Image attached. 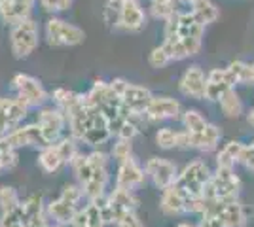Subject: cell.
Listing matches in <instances>:
<instances>
[{
    "label": "cell",
    "mask_w": 254,
    "mask_h": 227,
    "mask_svg": "<svg viewBox=\"0 0 254 227\" xmlns=\"http://www.w3.org/2000/svg\"><path fill=\"white\" fill-rule=\"evenodd\" d=\"M220 140H222V131H220L218 125H214V123H209L207 129L201 131V133H195V135L188 133V148L190 150L203 151V153L214 151L220 146Z\"/></svg>",
    "instance_id": "cell-26"
},
{
    "label": "cell",
    "mask_w": 254,
    "mask_h": 227,
    "mask_svg": "<svg viewBox=\"0 0 254 227\" xmlns=\"http://www.w3.org/2000/svg\"><path fill=\"white\" fill-rule=\"evenodd\" d=\"M197 227H226L224 222L218 218V214L214 212H205L199 216V222H197Z\"/></svg>",
    "instance_id": "cell-43"
},
{
    "label": "cell",
    "mask_w": 254,
    "mask_h": 227,
    "mask_svg": "<svg viewBox=\"0 0 254 227\" xmlns=\"http://www.w3.org/2000/svg\"><path fill=\"white\" fill-rule=\"evenodd\" d=\"M21 195L13 185L2 184L0 185V212H6L13 206H17L21 203Z\"/></svg>",
    "instance_id": "cell-37"
},
{
    "label": "cell",
    "mask_w": 254,
    "mask_h": 227,
    "mask_svg": "<svg viewBox=\"0 0 254 227\" xmlns=\"http://www.w3.org/2000/svg\"><path fill=\"white\" fill-rule=\"evenodd\" d=\"M180 123H182V129L188 131L190 135H195V133H201V131L207 129L209 121L205 119L199 110L188 108L182 112V118H180Z\"/></svg>",
    "instance_id": "cell-32"
},
{
    "label": "cell",
    "mask_w": 254,
    "mask_h": 227,
    "mask_svg": "<svg viewBox=\"0 0 254 227\" xmlns=\"http://www.w3.org/2000/svg\"><path fill=\"white\" fill-rule=\"evenodd\" d=\"M11 89L15 93V97H19L29 106V108H40L44 104H48L50 100V93L46 91L44 84L31 74H23L17 72L11 78Z\"/></svg>",
    "instance_id": "cell-11"
},
{
    "label": "cell",
    "mask_w": 254,
    "mask_h": 227,
    "mask_svg": "<svg viewBox=\"0 0 254 227\" xmlns=\"http://www.w3.org/2000/svg\"><path fill=\"white\" fill-rule=\"evenodd\" d=\"M148 176L144 167L137 161V157H129L126 161L116 163V174H114V185L124 189H138L146 184Z\"/></svg>",
    "instance_id": "cell-17"
},
{
    "label": "cell",
    "mask_w": 254,
    "mask_h": 227,
    "mask_svg": "<svg viewBox=\"0 0 254 227\" xmlns=\"http://www.w3.org/2000/svg\"><path fill=\"white\" fill-rule=\"evenodd\" d=\"M247 121H249V123H251V125L254 127V108L251 110L249 114H247Z\"/></svg>",
    "instance_id": "cell-44"
},
{
    "label": "cell",
    "mask_w": 254,
    "mask_h": 227,
    "mask_svg": "<svg viewBox=\"0 0 254 227\" xmlns=\"http://www.w3.org/2000/svg\"><path fill=\"white\" fill-rule=\"evenodd\" d=\"M179 2H184V4H195V2H197V0H179Z\"/></svg>",
    "instance_id": "cell-47"
},
{
    "label": "cell",
    "mask_w": 254,
    "mask_h": 227,
    "mask_svg": "<svg viewBox=\"0 0 254 227\" xmlns=\"http://www.w3.org/2000/svg\"><path fill=\"white\" fill-rule=\"evenodd\" d=\"M150 13L154 19H161V21H167L171 15L177 13L175 4H161V2H152L150 4Z\"/></svg>",
    "instance_id": "cell-39"
},
{
    "label": "cell",
    "mask_w": 254,
    "mask_h": 227,
    "mask_svg": "<svg viewBox=\"0 0 254 227\" xmlns=\"http://www.w3.org/2000/svg\"><path fill=\"white\" fill-rule=\"evenodd\" d=\"M40 45V29L32 17L10 27V49L15 59H29Z\"/></svg>",
    "instance_id": "cell-8"
},
{
    "label": "cell",
    "mask_w": 254,
    "mask_h": 227,
    "mask_svg": "<svg viewBox=\"0 0 254 227\" xmlns=\"http://www.w3.org/2000/svg\"><path fill=\"white\" fill-rule=\"evenodd\" d=\"M48 201L42 193H31L23 197L21 203L6 212H0V227H27L32 220L48 214Z\"/></svg>",
    "instance_id": "cell-6"
},
{
    "label": "cell",
    "mask_w": 254,
    "mask_h": 227,
    "mask_svg": "<svg viewBox=\"0 0 254 227\" xmlns=\"http://www.w3.org/2000/svg\"><path fill=\"white\" fill-rule=\"evenodd\" d=\"M212 178V169L203 159H193L179 171L177 184L190 195H201L205 184Z\"/></svg>",
    "instance_id": "cell-13"
},
{
    "label": "cell",
    "mask_w": 254,
    "mask_h": 227,
    "mask_svg": "<svg viewBox=\"0 0 254 227\" xmlns=\"http://www.w3.org/2000/svg\"><path fill=\"white\" fill-rule=\"evenodd\" d=\"M110 151L103 148H93L91 151L80 150L72 157L68 167L87 201H101L110 191Z\"/></svg>",
    "instance_id": "cell-1"
},
{
    "label": "cell",
    "mask_w": 254,
    "mask_h": 227,
    "mask_svg": "<svg viewBox=\"0 0 254 227\" xmlns=\"http://www.w3.org/2000/svg\"><path fill=\"white\" fill-rule=\"evenodd\" d=\"M38 4L48 13H59V11L68 10L72 6V0H38Z\"/></svg>",
    "instance_id": "cell-41"
},
{
    "label": "cell",
    "mask_w": 254,
    "mask_h": 227,
    "mask_svg": "<svg viewBox=\"0 0 254 227\" xmlns=\"http://www.w3.org/2000/svg\"><path fill=\"white\" fill-rule=\"evenodd\" d=\"M179 91L188 98L203 100L205 91H207V76L203 72L201 66L191 65L184 70V74L179 80Z\"/></svg>",
    "instance_id": "cell-21"
},
{
    "label": "cell",
    "mask_w": 254,
    "mask_h": 227,
    "mask_svg": "<svg viewBox=\"0 0 254 227\" xmlns=\"http://www.w3.org/2000/svg\"><path fill=\"white\" fill-rule=\"evenodd\" d=\"M144 171H146V176L152 182V185L163 191L171 187L173 184H177V178H179V169L177 165L167 159V157H159V155H152L146 159L144 163Z\"/></svg>",
    "instance_id": "cell-14"
},
{
    "label": "cell",
    "mask_w": 254,
    "mask_h": 227,
    "mask_svg": "<svg viewBox=\"0 0 254 227\" xmlns=\"http://www.w3.org/2000/svg\"><path fill=\"white\" fill-rule=\"evenodd\" d=\"M6 140L17 150H23V148L42 150L44 146H48V142H46L42 135V129H40V125L36 121L21 123L19 127H15V129L6 135Z\"/></svg>",
    "instance_id": "cell-19"
},
{
    "label": "cell",
    "mask_w": 254,
    "mask_h": 227,
    "mask_svg": "<svg viewBox=\"0 0 254 227\" xmlns=\"http://www.w3.org/2000/svg\"><path fill=\"white\" fill-rule=\"evenodd\" d=\"M44 36L53 47H74V45L84 44L85 40L84 29H80L61 17H50L46 21Z\"/></svg>",
    "instance_id": "cell-10"
},
{
    "label": "cell",
    "mask_w": 254,
    "mask_h": 227,
    "mask_svg": "<svg viewBox=\"0 0 254 227\" xmlns=\"http://www.w3.org/2000/svg\"><path fill=\"white\" fill-rule=\"evenodd\" d=\"M251 70H253V76H251V84L254 86V63L251 65Z\"/></svg>",
    "instance_id": "cell-48"
},
{
    "label": "cell",
    "mask_w": 254,
    "mask_h": 227,
    "mask_svg": "<svg viewBox=\"0 0 254 227\" xmlns=\"http://www.w3.org/2000/svg\"><path fill=\"white\" fill-rule=\"evenodd\" d=\"M203 33H205V25L193 15V11H179V34L177 36H191V38L203 40Z\"/></svg>",
    "instance_id": "cell-30"
},
{
    "label": "cell",
    "mask_w": 254,
    "mask_h": 227,
    "mask_svg": "<svg viewBox=\"0 0 254 227\" xmlns=\"http://www.w3.org/2000/svg\"><path fill=\"white\" fill-rule=\"evenodd\" d=\"M99 205L103 208L108 226H116V222L122 216H126L129 212H137L138 210V197L133 189H124V187H110V191L99 201Z\"/></svg>",
    "instance_id": "cell-7"
},
{
    "label": "cell",
    "mask_w": 254,
    "mask_h": 227,
    "mask_svg": "<svg viewBox=\"0 0 254 227\" xmlns=\"http://www.w3.org/2000/svg\"><path fill=\"white\" fill-rule=\"evenodd\" d=\"M114 227H146V226H144V222L140 220V216H138L137 212H129V214L120 218Z\"/></svg>",
    "instance_id": "cell-42"
},
{
    "label": "cell",
    "mask_w": 254,
    "mask_h": 227,
    "mask_svg": "<svg viewBox=\"0 0 254 227\" xmlns=\"http://www.w3.org/2000/svg\"><path fill=\"white\" fill-rule=\"evenodd\" d=\"M175 227H197V224H191V222H182V224H179V226Z\"/></svg>",
    "instance_id": "cell-45"
},
{
    "label": "cell",
    "mask_w": 254,
    "mask_h": 227,
    "mask_svg": "<svg viewBox=\"0 0 254 227\" xmlns=\"http://www.w3.org/2000/svg\"><path fill=\"white\" fill-rule=\"evenodd\" d=\"M161 45L171 57V61H182V59H188V57L199 53L201 40L191 38V36H169L163 40Z\"/></svg>",
    "instance_id": "cell-24"
},
{
    "label": "cell",
    "mask_w": 254,
    "mask_h": 227,
    "mask_svg": "<svg viewBox=\"0 0 254 227\" xmlns=\"http://www.w3.org/2000/svg\"><path fill=\"white\" fill-rule=\"evenodd\" d=\"M85 195L82 191V187L76 182H68L61 187V193L55 199L48 201L46 210L48 216L52 218L55 224H61L64 227H70L74 218L78 216V212L82 210V206L85 205Z\"/></svg>",
    "instance_id": "cell-3"
},
{
    "label": "cell",
    "mask_w": 254,
    "mask_h": 227,
    "mask_svg": "<svg viewBox=\"0 0 254 227\" xmlns=\"http://www.w3.org/2000/svg\"><path fill=\"white\" fill-rule=\"evenodd\" d=\"M180 144V129L173 127H161L156 131V146L159 150H179Z\"/></svg>",
    "instance_id": "cell-33"
},
{
    "label": "cell",
    "mask_w": 254,
    "mask_h": 227,
    "mask_svg": "<svg viewBox=\"0 0 254 227\" xmlns=\"http://www.w3.org/2000/svg\"><path fill=\"white\" fill-rule=\"evenodd\" d=\"M146 27V13L142 10L138 0H124L122 6V15L118 23L116 31L124 33H140Z\"/></svg>",
    "instance_id": "cell-23"
},
{
    "label": "cell",
    "mask_w": 254,
    "mask_h": 227,
    "mask_svg": "<svg viewBox=\"0 0 254 227\" xmlns=\"http://www.w3.org/2000/svg\"><path fill=\"white\" fill-rule=\"evenodd\" d=\"M191 11H193V15H195L203 25L214 23L218 19V15H220L218 8L212 4L211 0H197L195 4H191Z\"/></svg>",
    "instance_id": "cell-34"
},
{
    "label": "cell",
    "mask_w": 254,
    "mask_h": 227,
    "mask_svg": "<svg viewBox=\"0 0 254 227\" xmlns=\"http://www.w3.org/2000/svg\"><path fill=\"white\" fill-rule=\"evenodd\" d=\"M133 140H127V138H114L112 146H110V157L112 161L122 163L133 157Z\"/></svg>",
    "instance_id": "cell-35"
},
{
    "label": "cell",
    "mask_w": 254,
    "mask_h": 227,
    "mask_svg": "<svg viewBox=\"0 0 254 227\" xmlns=\"http://www.w3.org/2000/svg\"><path fill=\"white\" fill-rule=\"evenodd\" d=\"M228 68L233 72L237 84H251V76H253V70H251V65L249 63H243V61H233L228 65Z\"/></svg>",
    "instance_id": "cell-38"
},
{
    "label": "cell",
    "mask_w": 254,
    "mask_h": 227,
    "mask_svg": "<svg viewBox=\"0 0 254 227\" xmlns=\"http://www.w3.org/2000/svg\"><path fill=\"white\" fill-rule=\"evenodd\" d=\"M110 86L114 87V91L120 95L124 106L129 110L131 116L144 118V112H146L150 100L154 97V93L150 91L148 87L138 86V84H131V82H127L126 78H114V80H110Z\"/></svg>",
    "instance_id": "cell-9"
},
{
    "label": "cell",
    "mask_w": 254,
    "mask_h": 227,
    "mask_svg": "<svg viewBox=\"0 0 254 227\" xmlns=\"http://www.w3.org/2000/svg\"><path fill=\"white\" fill-rule=\"evenodd\" d=\"M205 212L218 214V218L222 220L226 227H247V212H245V206L239 203V199H233V201H207L205 203Z\"/></svg>",
    "instance_id": "cell-18"
},
{
    "label": "cell",
    "mask_w": 254,
    "mask_h": 227,
    "mask_svg": "<svg viewBox=\"0 0 254 227\" xmlns=\"http://www.w3.org/2000/svg\"><path fill=\"white\" fill-rule=\"evenodd\" d=\"M182 112L184 110L177 98L167 97V95H154L144 112V121L146 123H161V121H171V119L180 121Z\"/></svg>",
    "instance_id": "cell-16"
},
{
    "label": "cell",
    "mask_w": 254,
    "mask_h": 227,
    "mask_svg": "<svg viewBox=\"0 0 254 227\" xmlns=\"http://www.w3.org/2000/svg\"><path fill=\"white\" fill-rule=\"evenodd\" d=\"M40 129L48 144H53L59 138H63L64 135H68V119L64 116L61 108H57L55 104L48 106L44 104L40 108H36V119H34Z\"/></svg>",
    "instance_id": "cell-12"
},
{
    "label": "cell",
    "mask_w": 254,
    "mask_h": 227,
    "mask_svg": "<svg viewBox=\"0 0 254 227\" xmlns=\"http://www.w3.org/2000/svg\"><path fill=\"white\" fill-rule=\"evenodd\" d=\"M122 6H124V0H106L105 8H103V21L106 23V27H110L114 31L118 29Z\"/></svg>",
    "instance_id": "cell-36"
},
{
    "label": "cell",
    "mask_w": 254,
    "mask_h": 227,
    "mask_svg": "<svg viewBox=\"0 0 254 227\" xmlns=\"http://www.w3.org/2000/svg\"><path fill=\"white\" fill-rule=\"evenodd\" d=\"M50 100L57 108H61L64 112V116L74 110L78 104L84 102V93H76L72 89H66V87H57L50 93Z\"/></svg>",
    "instance_id": "cell-28"
},
{
    "label": "cell",
    "mask_w": 254,
    "mask_h": 227,
    "mask_svg": "<svg viewBox=\"0 0 254 227\" xmlns=\"http://www.w3.org/2000/svg\"><path fill=\"white\" fill-rule=\"evenodd\" d=\"M243 182L235 174V169L216 167L212 171V178L205 184L201 195L207 201H233L239 199Z\"/></svg>",
    "instance_id": "cell-5"
},
{
    "label": "cell",
    "mask_w": 254,
    "mask_h": 227,
    "mask_svg": "<svg viewBox=\"0 0 254 227\" xmlns=\"http://www.w3.org/2000/svg\"><path fill=\"white\" fill-rule=\"evenodd\" d=\"M4 138H6V135H4L2 131H0V140H4Z\"/></svg>",
    "instance_id": "cell-50"
},
{
    "label": "cell",
    "mask_w": 254,
    "mask_h": 227,
    "mask_svg": "<svg viewBox=\"0 0 254 227\" xmlns=\"http://www.w3.org/2000/svg\"><path fill=\"white\" fill-rule=\"evenodd\" d=\"M243 150H245V142H239V140L226 142L222 148L216 151V167L235 169V165L241 161Z\"/></svg>",
    "instance_id": "cell-29"
},
{
    "label": "cell",
    "mask_w": 254,
    "mask_h": 227,
    "mask_svg": "<svg viewBox=\"0 0 254 227\" xmlns=\"http://www.w3.org/2000/svg\"><path fill=\"white\" fill-rule=\"evenodd\" d=\"M188 199H190V193L186 189H182L179 184H173L171 187L161 191L159 210L169 218L184 216L188 214Z\"/></svg>",
    "instance_id": "cell-20"
},
{
    "label": "cell",
    "mask_w": 254,
    "mask_h": 227,
    "mask_svg": "<svg viewBox=\"0 0 254 227\" xmlns=\"http://www.w3.org/2000/svg\"><path fill=\"white\" fill-rule=\"evenodd\" d=\"M148 63L152 68H165V66L173 63L171 61V57L167 55V51L163 49V45H158V47H154L148 55Z\"/></svg>",
    "instance_id": "cell-40"
},
{
    "label": "cell",
    "mask_w": 254,
    "mask_h": 227,
    "mask_svg": "<svg viewBox=\"0 0 254 227\" xmlns=\"http://www.w3.org/2000/svg\"><path fill=\"white\" fill-rule=\"evenodd\" d=\"M235 86H237V80H235V76L228 66L226 68H214L207 74L205 98L211 100V102H218L224 93Z\"/></svg>",
    "instance_id": "cell-22"
},
{
    "label": "cell",
    "mask_w": 254,
    "mask_h": 227,
    "mask_svg": "<svg viewBox=\"0 0 254 227\" xmlns=\"http://www.w3.org/2000/svg\"><path fill=\"white\" fill-rule=\"evenodd\" d=\"M70 227H108L99 201H85Z\"/></svg>",
    "instance_id": "cell-27"
},
{
    "label": "cell",
    "mask_w": 254,
    "mask_h": 227,
    "mask_svg": "<svg viewBox=\"0 0 254 227\" xmlns=\"http://www.w3.org/2000/svg\"><path fill=\"white\" fill-rule=\"evenodd\" d=\"M152 2H161V4H177L179 0H152Z\"/></svg>",
    "instance_id": "cell-46"
},
{
    "label": "cell",
    "mask_w": 254,
    "mask_h": 227,
    "mask_svg": "<svg viewBox=\"0 0 254 227\" xmlns=\"http://www.w3.org/2000/svg\"><path fill=\"white\" fill-rule=\"evenodd\" d=\"M80 148V142L74 140L70 135H64L63 138H59L53 144L44 146L42 150H38V167L44 174H57L63 171L64 167H68L72 157H74Z\"/></svg>",
    "instance_id": "cell-4"
},
{
    "label": "cell",
    "mask_w": 254,
    "mask_h": 227,
    "mask_svg": "<svg viewBox=\"0 0 254 227\" xmlns=\"http://www.w3.org/2000/svg\"><path fill=\"white\" fill-rule=\"evenodd\" d=\"M31 108L19 97H4L0 95V131L8 135L10 131L19 127L27 119Z\"/></svg>",
    "instance_id": "cell-15"
},
{
    "label": "cell",
    "mask_w": 254,
    "mask_h": 227,
    "mask_svg": "<svg viewBox=\"0 0 254 227\" xmlns=\"http://www.w3.org/2000/svg\"><path fill=\"white\" fill-rule=\"evenodd\" d=\"M4 173H6V171H4V167H2V163H0V176H2Z\"/></svg>",
    "instance_id": "cell-49"
},
{
    "label": "cell",
    "mask_w": 254,
    "mask_h": 227,
    "mask_svg": "<svg viewBox=\"0 0 254 227\" xmlns=\"http://www.w3.org/2000/svg\"><path fill=\"white\" fill-rule=\"evenodd\" d=\"M218 104H220V110H222L224 118L237 119L243 116V100L239 98L235 87L228 89V91L224 93L222 97H220V100H218Z\"/></svg>",
    "instance_id": "cell-31"
},
{
    "label": "cell",
    "mask_w": 254,
    "mask_h": 227,
    "mask_svg": "<svg viewBox=\"0 0 254 227\" xmlns=\"http://www.w3.org/2000/svg\"><path fill=\"white\" fill-rule=\"evenodd\" d=\"M34 4L29 0H0V21L4 25H17L29 19Z\"/></svg>",
    "instance_id": "cell-25"
},
{
    "label": "cell",
    "mask_w": 254,
    "mask_h": 227,
    "mask_svg": "<svg viewBox=\"0 0 254 227\" xmlns=\"http://www.w3.org/2000/svg\"><path fill=\"white\" fill-rule=\"evenodd\" d=\"M68 119V135L80 142V146L87 148H103L105 144L114 140L112 125L101 110L85 104H78L74 110L66 114Z\"/></svg>",
    "instance_id": "cell-2"
}]
</instances>
